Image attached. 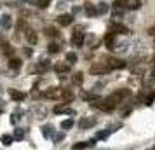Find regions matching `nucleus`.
<instances>
[{
    "mask_svg": "<svg viewBox=\"0 0 155 150\" xmlns=\"http://www.w3.org/2000/svg\"><path fill=\"white\" fill-rule=\"evenodd\" d=\"M112 12H113V19L115 21H120V18L124 16V12H126V7L122 5V2L118 0V2H115L113 5H112Z\"/></svg>",
    "mask_w": 155,
    "mask_h": 150,
    "instance_id": "1",
    "label": "nucleus"
},
{
    "mask_svg": "<svg viewBox=\"0 0 155 150\" xmlns=\"http://www.w3.org/2000/svg\"><path fill=\"white\" fill-rule=\"evenodd\" d=\"M84 40H85V35H84L82 32H75V33L72 35V44H73L75 47H82V45H84Z\"/></svg>",
    "mask_w": 155,
    "mask_h": 150,
    "instance_id": "2",
    "label": "nucleus"
},
{
    "mask_svg": "<svg viewBox=\"0 0 155 150\" xmlns=\"http://www.w3.org/2000/svg\"><path fill=\"white\" fill-rule=\"evenodd\" d=\"M24 37H26V40H28V44H37V40H39V37H37V33H35V30L33 28H26L24 30Z\"/></svg>",
    "mask_w": 155,
    "mask_h": 150,
    "instance_id": "3",
    "label": "nucleus"
},
{
    "mask_svg": "<svg viewBox=\"0 0 155 150\" xmlns=\"http://www.w3.org/2000/svg\"><path fill=\"white\" fill-rule=\"evenodd\" d=\"M54 70H56L58 75L65 77L66 74H70V65H68V63H58V65L54 66Z\"/></svg>",
    "mask_w": 155,
    "mask_h": 150,
    "instance_id": "4",
    "label": "nucleus"
},
{
    "mask_svg": "<svg viewBox=\"0 0 155 150\" xmlns=\"http://www.w3.org/2000/svg\"><path fill=\"white\" fill-rule=\"evenodd\" d=\"M96 124V119H89V117H85V119H82L80 122H78V126H80V129H89V128H93Z\"/></svg>",
    "mask_w": 155,
    "mask_h": 150,
    "instance_id": "5",
    "label": "nucleus"
},
{
    "mask_svg": "<svg viewBox=\"0 0 155 150\" xmlns=\"http://www.w3.org/2000/svg\"><path fill=\"white\" fill-rule=\"evenodd\" d=\"M58 23L61 26H68V25L73 23V16H72V14H61L58 18Z\"/></svg>",
    "mask_w": 155,
    "mask_h": 150,
    "instance_id": "6",
    "label": "nucleus"
},
{
    "mask_svg": "<svg viewBox=\"0 0 155 150\" xmlns=\"http://www.w3.org/2000/svg\"><path fill=\"white\" fill-rule=\"evenodd\" d=\"M0 26H2L4 30H9V28L12 26V18H11L9 14H4V16L0 18Z\"/></svg>",
    "mask_w": 155,
    "mask_h": 150,
    "instance_id": "7",
    "label": "nucleus"
},
{
    "mask_svg": "<svg viewBox=\"0 0 155 150\" xmlns=\"http://www.w3.org/2000/svg\"><path fill=\"white\" fill-rule=\"evenodd\" d=\"M9 94H11V98H12L14 101H23V100L26 98V93L18 91V89H11V91H9Z\"/></svg>",
    "mask_w": 155,
    "mask_h": 150,
    "instance_id": "8",
    "label": "nucleus"
},
{
    "mask_svg": "<svg viewBox=\"0 0 155 150\" xmlns=\"http://www.w3.org/2000/svg\"><path fill=\"white\" fill-rule=\"evenodd\" d=\"M110 68H108V65H103V63H99V65H94L93 68H91V74H106Z\"/></svg>",
    "mask_w": 155,
    "mask_h": 150,
    "instance_id": "9",
    "label": "nucleus"
},
{
    "mask_svg": "<svg viewBox=\"0 0 155 150\" xmlns=\"http://www.w3.org/2000/svg\"><path fill=\"white\" fill-rule=\"evenodd\" d=\"M108 11H110V5H108L106 2H99L96 5V14L98 16H99V14H106Z\"/></svg>",
    "mask_w": 155,
    "mask_h": 150,
    "instance_id": "10",
    "label": "nucleus"
},
{
    "mask_svg": "<svg viewBox=\"0 0 155 150\" xmlns=\"http://www.w3.org/2000/svg\"><path fill=\"white\" fill-rule=\"evenodd\" d=\"M21 65H23V63H21L19 58H9V68H11V70H14V72L19 70Z\"/></svg>",
    "mask_w": 155,
    "mask_h": 150,
    "instance_id": "11",
    "label": "nucleus"
},
{
    "mask_svg": "<svg viewBox=\"0 0 155 150\" xmlns=\"http://www.w3.org/2000/svg\"><path fill=\"white\" fill-rule=\"evenodd\" d=\"M96 143V140H91V141H80V143H75L73 145V150H84L87 149V147H93Z\"/></svg>",
    "mask_w": 155,
    "mask_h": 150,
    "instance_id": "12",
    "label": "nucleus"
},
{
    "mask_svg": "<svg viewBox=\"0 0 155 150\" xmlns=\"http://www.w3.org/2000/svg\"><path fill=\"white\" fill-rule=\"evenodd\" d=\"M126 66V63L124 61H120V59H108V68L112 70V68H124Z\"/></svg>",
    "mask_w": 155,
    "mask_h": 150,
    "instance_id": "13",
    "label": "nucleus"
},
{
    "mask_svg": "<svg viewBox=\"0 0 155 150\" xmlns=\"http://www.w3.org/2000/svg\"><path fill=\"white\" fill-rule=\"evenodd\" d=\"M84 11H85V14L91 16V18H93V16H98L96 14V5H93V4H89V2L84 5Z\"/></svg>",
    "mask_w": 155,
    "mask_h": 150,
    "instance_id": "14",
    "label": "nucleus"
},
{
    "mask_svg": "<svg viewBox=\"0 0 155 150\" xmlns=\"http://www.w3.org/2000/svg\"><path fill=\"white\" fill-rule=\"evenodd\" d=\"M59 94H61V91H59V89L51 87V89H47V91L44 93V96H45V98H49V100H54V98H58Z\"/></svg>",
    "mask_w": 155,
    "mask_h": 150,
    "instance_id": "15",
    "label": "nucleus"
},
{
    "mask_svg": "<svg viewBox=\"0 0 155 150\" xmlns=\"http://www.w3.org/2000/svg\"><path fill=\"white\" fill-rule=\"evenodd\" d=\"M0 49H2V53L7 54V56H12V53H14V49H12L7 42H2V44H0Z\"/></svg>",
    "mask_w": 155,
    "mask_h": 150,
    "instance_id": "16",
    "label": "nucleus"
},
{
    "mask_svg": "<svg viewBox=\"0 0 155 150\" xmlns=\"http://www.w3.org/2000/svg\"><path fill=\"white\" fill-rule=\"evenodd\" d=\"M126 7H127V9L136 11V9H139V7H141V2H139V0H126Z\"/></svg>",
    "mask_w": 155,
    "mask_h": 150,
    "instance_id": "17",
    "label": "nucleus"
},
{
    "mask_svg": "<svg viewBox=\"0 0 155 150\" xmlns=\"http://www.w3.org/2000/svg\"><path fill=\"white\" fill-rule=\"evenodd\" d=\"M21 115H23L21 108H16V112H12V115H11V124H18V120L21 119Z\"/></svg>",
    "mask_w": 155,
    "mask_h": 150,
    "instance_id": "18",
    "label": "nucleus"
},
{
    "mask_svg": "<svg viewBox=\"0 0 155 150\" xmlns=\"http://www.w3.org/2000/svg\"><path fill=\"white\" fill-rule=\"evenodd\" d=\"M12 138H14L16 141H21V140L24 138V129H21V128H16V129H14V134H12Z\"/></svg>",
    "mask_w": 155,
    "mask_h": 150,
    "instance_id": "19",
    "label": "nucleus"
},
{
    "mask_svg": "<svg viewBox=\"0 0 155 150\" xmlns=\"http://www.w3.org/2000/svg\"><path fill=\"white\" fill-rule=\"evenodd\" d=\"M49 66H51V63H49L47 59H42L39 65H37V72H45V70H47Z\"/></svg>",
    "mask_w": 155,
    "mask_h": 150,
    "instance_id": "20",
    "label": "nucleus"
},
{
    "mask_svg": "<svg viewBox=\"0 0 155 150\" xmlns=\"http://www.w3.org/2000/svg\"><path fill=\"white\" fill-rule=\"evenodd\" d=\"M12 141H14L12 134H2V145L9 147V145H12Z\"/></svg>",
    "mask_w": 155,
    "mask_h": 150,
    "instance_id": "21",
    "label": "nucleus"
},
{
    "mask_svg": "<svg viewBox=\"0 0 155 150\" xmlns=\"http://www.w3.org/2000/svg\"><path fill=\"white\" fill-rule=\"evenodd\" d=\"M42 134H44V138H51V136H52V126H51V124H45V126L42 128Z\"/></svg>",
    "mask_w": 155,
    "mask_h": 150,
    "instance_id": "22",
    "label": "nucleus"
},
{
    "mask_svg": "<svg viewBox=\"0 0 155 150\" xmlns=\"http://www.w3.org/2000/svg\"><path fill=\"white\" fill-rule=\"evenodd\" d=\"M110 129H105V131H99V133H96V136H94V140H106L108 136H110Z\"/></svg>",
    "mask_w": 155,
    "mask_h": 150,
    "instance_id": "23",
    "label": "nucleus"
},
{
    "mask_svg": "<svg viewBox=\"0 0 155 150\" xmlns=\"http://www.w3.org/2000/svg\"><path fill=\"white\" fill-rule=\"evenodd\" d=\"M66 63H68V65L77 63V54H75V53H68V54H66Z\"/></svg>",
    "mask_w": 155,
    "mask_h": 150,
    "instance_id": "24",
    "label": "nucleus"
},
{
    "mask_svg": "<svg viewBox=\"0 0 155 150\" xmlns=\"http://www.w3.org/2000/svg\"><path fill=\"white\" fill-rule=\"evenodd\" d=\"M61 128H63V129H72V128H73V120H72V119L63 120V122H61Z\"/></svg>",
    "mask_w": 155,
    "mask_h": 150,
    "instance_id": "25",
    "label": "nucleus"
},
{
    "mask_svg": "<svg viewBox=\"0 0 155 150\" xmlns=\"http://www.w3.org/2000/svg\"><path fill=\"white\" fill-rule=\"evenodd\" d=\"M59 32L56 30V28H52V26H47L45 28V35H49V37H56Z\"/></svg>",
    "mask_w": 155,
    "mask_h": 150,
    "instance_id": "26",
    "label": "nucleus"
},
{
    "mask_svg": "<svg viewBox=\"0 0 155 150\" xmlns=\"http://www.w3.org/2000/svg\"><path fill=\"white\" fill-rule=\"evenodd\" d=\"M47 51H49L51 54H56V53H59V45L52 42V44H49V49H47Z\"/></svg>",
    "mask_w": 155,
    "mask_h": 150,
    "instance_id": "27",
    "label": "nucleus"
},
{
    "mask_svg": "<svg viewBox=\"0 0 155 150\" xmlns=\"http://www.w3.org/2000/svg\"><path fill=\"white\" fill-rule=\"evenodd\" d=\"M52 0H37V7H40V9H45L49 4H51Z\"/></svg>",
    "mask_w": 155,
    "mask_h": 150,
    "instance_id": "28",
    "label": "nucleus"
},
{
    "mask_svg": "<svg viewBox=\"0 0 155 150\" xmlns=\"http://www.w3.org/2000/svg\"><path fill=\"white\" fill-rule=\"evenodd\" d=\"M82 80H84V75L82 74H75L73 75V82H75V84H82Z\"/></svg>",
    "mask_w": 155,
    "mask_h": 150,
    "instance_id": "29",
    "label": "nucleus"
},
{
    "mask_svg": "<svg viewBox=\"0 0 155 150\" xmlns=\"http://www.w3.org/2000/svg\"><path fill=\"white\" fill-rule=\"evenodd\" d=\"M56 143H59V141H63L65 140V133H59V134H54V138H52Z\"/></svg>",
    "mask_w": 155,
    "mask_h": 150,
    "instance_id": "30",
    "label": "nucleus"
},
{
    "mask_svg": "<svg viewBox=\"0 0 155 150\" xmlns=\"http://www.w3.org/2000/svg\"><path fill=\"white\" fill-rule=\"evenodd\" d=\"M37 115H39L40 119L45 117V108H44V107H37Z\"/></svg>",
    "mask_w": 155,
    "mask_h": 150,
    "instance_id": "31",
    "label": "nucleus"
},
{
    "mask_svg": "<svg viewBox=\"0 0 155 150\" xmlns=\"http://www.w3.org/2000/svg\"><path fill=\"white\" fill-rule=\"evenodd\" d=\"M32 53H33V51H32L30 47H26V49H24V54H26V56H32Z\"/></svg>",
    "mask_w": 155,
    "mask_h": 150,
    "instance_id": "32",
    "label": "nucleus"
},
{
    "mask_svg": "<svg viewBox=\"0 0 155 150\" xmlns=\"http://www.w3.org/2000/svg\"><path fill=\"white\" fill-rule=\"evenodd\" d=\"M2 110H4V103L0 101V112H2Z\"/></svg>",
    "mask_w": 155,
    "mask_h": 150,
    "instance_id": "33",
    "label": "nucleus"
},
{
    "mask_svg": "<svg viewBox=\"0 0 155 150\" xmlns=\"http://www.w3.org/2000/svg\"><path fill=\"white\" fill-rule=\"evenodd\" d=\"M0 94H2V87H0Z\"/></svg>",
    "mask_w": 155,
    "mask_h": 150,
    "instance_id": "34",
    "label": "nucleus"
},
{
    "mask_svg": "<svg viewBox=\"0 0 155 150\" xmlns=\"http://www.w3.org/2000/svg\"><path fill=\"white\" fill-rule=\"evenodd\" d=\"M154 150H155V149H154Z\"/></svg>",
    "mask_w": 155,
    "mask_h": 150,
    "instance_id": "35",
    "label": "nucleus"
}]
</instances>
